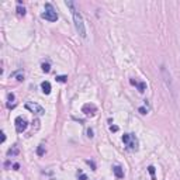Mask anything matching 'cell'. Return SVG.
<instances>
[{
    "mask_svg": "<svg viewBox=\"0 0 180 180\" xmlns=\"http://www.w3.org/2000/svg\"><path fill=\"white\" fill-rule=\"evenodd\" d=\"M7 153H9V156H13V155H17V153H18V149H17V148H13V149H10V151H9Z\"/></svg>",
    "mask_w": 180,
    "mask_h": 180,
    "instance_id": "obj_13",
    "label": "cell"
},
{
    "mask_svg": "<svg viewBox=\"0 0 180 180\" xmlns=\"http://www.w3.org/2000/svg\"><path fill=\"white\" fill-rule=\"evenodd\" d=\"M44 153V148H42V145H40V148H38V155H42Z\"/></svg>",
    "mask_w": 180,
    "mask_h": 180,
    "instance_id": "obj_20",
    "label": "cell"
},
{
    "mask_svg": "<svg viewBox=\"0 0 180 180\" xmlns=\"http://www.w3.org/2000/svg\"><path fill=\"white\" fill-rule=\"evenodd\" d=\"M41 89H42V92L45 94H49L51 93V83L49 82H42L41 83Z\"/></svg>",
    "mask_w": 180,
    "mask_h": 180,
    "instance_id": "obj_10",
    "label": "cell"
},
{
    "mask_svg": "<svg viewBox=\"0 0 180 180\" xmlns=\"http://www.w3.org/2000/svg\"><path fill=\"white\" fill-rule=\"evenodd\" d=\"M7 107L9 108H14L16 107V96L13 94V93L7 94Z\"/></svg>",
    "mask_w": 180,
    "mask_h": 180,
    "instance_id": "obj_8",
    "label": "cell"
},
{
    "mask_svg": "<svg viewBox=\"0 0 180 180\" xmlns=\"http://www.w3.org/2000/svg\"><path fill=\"white\" fill-rule=\"evenodd\" d=\"M131 85L137 86L138 90H139L141 93H144V92L146 90V85H145V83H138V82H135V80H132V79H131Z\"/></svg>",
    "mask_w": 180,
    "mask_h": 180,
    "instance_id": "obj_9",
    "label": "cell"
},
{
    "mask_svg": "<svg viewBox=\"0 0 180 180\" xmlns=\"http://www.w3.org/2000/svg\"><path fill=\"white\" fill-rule=\"evenodd\" d=\"M139 113H141V114H146V113H148V110H145L144 107H139Z\"/></svg>",
    "mask_w": 180,
    "mask_h": 180,
    "instance_id": "obj_18",
    "label": "cell"
},
{
    "mask_svg": "<svg viewBox=\"0 0 180 180\" xmlns=\"http://www.w3.org/2000/svg\"><path fill=\"white\" fill-rule=\"evenodd\" d=\"M110 129L111 131H118V127H110Z\"/></svg>",
    "mask_w": 180,
    "mask_h": 180,
    "instance_id": "obj_23",
    "label": "cell"
},
{
    "mask_svg": "<svg viewBox=\"0 0 180 180\" xmlns=\"http://www.w3.org/2000/svg\"><path fill=\"white\" fill-rule=\"evenodd\" d=\"M148 170H149V173H151V176H152V179L155 180V168H153V166H149Z\"/></svg>",
    "mask_w": 180,
    "mask_h": 180,
    "instance_id": "obj_14",
    "label": "cell"
},
{
    "mask_svg": "<svg viewBox=\"0 0 180 180\" xmlns=\"http://www.w3.org/2000/svg\"><path fill=\"white\" fill-rule=\"evenodd\" d=\"M123 142H124V144L127 145V148L131 149V151H137L138 149V139L134 134H125V135L123 137Z\"/></svg>",
    "mask_w": 180,
    "mask_h": 180,
    "instance_id": "obj_3",
    "label": "cell"
},
{
    "mask_svg": "<svg viewBox=\"0 0 180 180\" xmlns=\"http://www.w3.org/2000/svg\"><path fill=\"white\" fill-rule=\"evenodd\" d=\"M66 79H68L66 76H58V77H56V80H58V82H62V83L66 82Z\"/></svg>",
    "mask_w": 180,
    "mask_h": 180,
    "instance_id": "obj_16",
    "label": "cell"
},
{
    "mask_svg": "<svg viewBox=\"0 0 180 180\" xmlns=\"http://www.w3.org/2000/svg\"><path fill=\"white\" fill-rule=\"evenodd\" d=\"M160 72H162V77H163V80H165L166 86L169 87L170 92H173V83H172V77H170V73L168 72V69H166L165 66H162Z\"/></svg>",
    "mask_w": 180,
    "mask_h": 180,
    "instance_id": "obj_5",
    "label": "cell"
},
{
    "mask_svg": "<svg viewBox=\"0 0 180 180\" xmlns=\"http://www.w3.org/2000/svg\"><path fill=\"white\" fill-rule=\"evenodd\" d=\"M66 6L72 10L75 28H76L77 34H79L82 38H86V27H85V21H83V16L80 14V11L76 9V4H75L73 1H66Z\"/></svg>",
    "mask_w": 180,
    "mask_h": 180,
    "instance_id": "obj_1",
    "label": "cell"
},
{
    "mask_svg": "<svg viewBox=\"0 0 180 180\" xmlns=\"http://www.w3.org/2000/svg\"><path fill=\"white\" fill-rule=\"evenodd\" d=\"M42 70H44V72H49V70H51V66H49V64H42Z\"/></svg>",
    "mask_w": 180,
    "mask_h": 180,
    "instance_id": "obj_15",
    "label": "cell"
},
{
    "mask_svg": "<svg viewBox=\"0 0 180 180\" xmlns=\"http://www.w3.org/2000/svg\"><path fill=\"white\" fill-rule=\"evenodd\" d=\"M6 141V135H4V132H1V142H4Z\"/></svg>",
    "mask_w": 180,
    "mask_h": 180,
    "instance_id": "obj_21",
    "label": "cell"
},
{
    "mask_svg": "<svg viewBox=\"0 0 180 180\" xmlns=\"http://www.w3.org/2000/svg\"><path fill=\"white\" fill-rule=\"evenodd\" d=\"M113 172H114V175H116L118 179H123V177H124V172H123V169H121L120 166H114V168H113Z\"/></svg>",
    "mask_w": 180,
    "mask_h": 180,
    "instance_id": "obj_11",
    "label": "cell"
},
{
    "mask_svg": "<svg viewBox=\"0 0 180 180\" xmlns=\"http://www.w3.org/2000/svg\"><path fill=\"white\" fill-rule=\"evenodd\" d=\"M87 137L93 138V129H87Z\"/></svg>",
    "mask_w": 180,
    "mask_h": 180,
    "instance_id": "obj_19",
    "label": "cell"
},
{
    "mask_svg": "<svg viewBox=\"0 0 180 180\" xmlns=\"http://www.w3.org/2000/svg\"><path fill=\"white\" fill-rule=\"evenodd\" d=\"M11 76H13V77H17V80H18V82H21L23 79H24V73H23L21 70H20V72H16V73H13Z\"/></svg>",
    "mask_w": 180,
    "mask_h": 180,
    "instance_id": "obj_12",
    "label": "cell"
},
{
    "mask_svg": "<svg viewBox=\"0 0 180 180\" xmlns=\"http://www.w3.org/2000/svg\"><path fill=\"white\" fill-rule=\"evenodd\" d=\"M14 124H16L17 132H23V131L27 129V121H25V118H23V117H17L16 121H14Z\"/></svg>",
    "mask_w": 180,
    "mask_h": 180,
    "instance_id": "obj_6",
    "label": "cell"
},
{
    "mask_svg": "<svg viewBox=\"0 0 180 180\" xmlns=\"http://www.w3.org/2000/svg\"><path fill=\"white\" fill-rule=\"evenodd\" d=\"M25 108L30 110L34 114H37V116H42L44 113H45V110H44L40 104H37V103H30V101H28V103H25Z\"/></svg>",
    "mask_w": 180,
    "mask_h": 180,
    "instance_id": "obj_4",
    "label": "cell"
},
{
    "mask_svg": "<svg viewBox=\"0 0 180 180\" xmlns=\"http://www.w3.org/2000/svg\"><path fill=\"white\" fill-rule=\"evenodd\" d=\"M17 11H18V14H20V16H24V14H25V10H24V7H17Z\"/></svg>",
    "mask_w": 180,
    "mask_h": 180,
    "instance_id": "obj_17",
    "label": "cell"
},
{
    "mask_svg": "<svg viewBox=\"0 0 180 180\" xmlns=\"http://www.w3.org/2000/svg\"><path fill=\"white\" fill-rule=\"evenodd\" d=\"M41 17H42L44 20H47V21L53 23L58 20V13L53 9V6L51 3H47V4H45V11L41 14Z\"/></svg>",
    "mask_w": 180,
    "mask_h": 180,
    "instance_id": "obj_2",
    "label": "cell"
},
{
    "mask_svg": "<svg viewBox=\"0 0 180 180\" xmlns=\"http://www.w3.org/2000/svg\"><path fill=\"white\" fill-rule=\"evenodd\" d=\"M80 180H86V176L83 173H80Z\"/></svg>",
    "mask_w": 180,
    "mask_h": 180,
    "instance_id": "obj_22",
    "label": "cell"
},
{
    "mask_svg": "<svg viewBox=\"0 0 180 180\" xmlns=\"http://www.w3.org/2000/svg\"><path fill=\"white\" fill-rule=\"evenodd\" d=\"M82 111L85 113L86 116H94L96 111H97V107L94 104H92V103H87V104H85L82 107Z\"/></svg>",
    "mask_w": 180,
    "mask_h": 180,
    "instance_id": "obj_7",
    "label": "cell"
}]
</instances>
